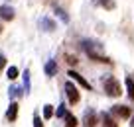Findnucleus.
I'll list each match as a JSON object with an SVG mask.
<instances>
[{
	"instance_id": "obj_17",
	"label": "nucleus",
	"mask_w": 134,
	"mask_h": 127,
	"mask_svg": "<svg viewBox=\"0 0 134 127\" xmlns=\"http://www.w3.org/2000/svg\"><path fill=\"white\" fill-rule=\"evenodd\" d=\"M6 76H8L10 80H16V78H18V69H16V66H10V69L6 70Z\"/></svg>"
},
{
	"instance_id": "obj_22",
	"label": "nucleus",
	"mask_w": 134,
	"mask_h": 127,
	"mask_svg": "<svg viewBox=\"0 0 134 127\" xmlns=\"http://www.w3.org/2000/svg\"><path fill=\"white\" fill-rule=\"evenodd\" d=\"M130 127H134V117H132V121H130Z\"/></svg>"
},
{
	"instance_id": "obj_6",
	"label": "nucleus",
	"mask_w": 134,
	"mask_h": 127,
	"mask_svg": "<svg viewBox=\"0 0 134 127\" xmlns=\"http://www.w3.org/2000/svg\"><path fill=\"white\" fill-rule=\"evenodd\" d=\"M67 76H71V78H73L75 82H79V84H81V86L85 88V90H91V84H89V82L85 80V78L81 76L79 72H75V70H69V72H67Z\"/></svg>"
},
{
	"instance_id": "obj_23",
	"label": "nucleus",
	"mask_w": 134,
	"mask_h": 127,
	"mask_svg": "<svg viewBox=\"0 0 134 127\" xmlns=\"http://www.w3.org/2000/svg\"><path fill=\"white\" fill-rule=\"evenodd\" d=\"M0 33H2V25H0Z\"/></svg>"
},
{
	"instance_id": "obj_12",
	"label": "nucleus",
	"mask_w": 134,
	"mask_h": 127,
	"mask_svg": "<svg viewBox=\"0 0 134 127\" xmlns=\"http://www.w3.org/2000/svg\"><path fill=\"white\" fill-rule=\"evenodd\" d=\"M93 4H99L107 10H113L114 8V0H93Z\"/></svg>"
},
{
	"instance_id": "obj_10",
	"label": "nucleus",
	"mask_w": 134,
	"mask_h": 127,
	"mask_svg": "<svg viewBox=\"0 0 134 127\" xmlns=\"http://www.w3.org/2000/svg\"><path fill=\"white\" fill-rule=\"evenodd\" d=\"M61 119H65V127H77V117L73 113H69V111H65V115Z\"/></svg>"
},
{
	"instance_id": "obj_11",
	"label": "nucleus",
	"mask_w": 134,
	"mask_h": 127,
	"mask_svg": "<svg viewBox=\"0 0 134 127\" xmlns=\"http://www.w3.org/2000/svg\"><path fill=\"white\" fill-rule=\"evenodd\" d=\"M126 92H128V98L134 102V80L130 76H126Z\"/></svg>"
},
{
	"instance_id": "obj_9",
	"label": "nucleus",
	"mask_w": 134,
	"mask_h": 127,
	"mask_svg": "<svg viewBox=\"0 0 134 127\" xmlns=\"http://www.w3.org/2000/svg\"><path fill=\"white\" fill-rule=\"evenodd\" d=\"M43 70H46L47 76H55V74H57V63H55L53 59H49V61L46 63V69Z\"/></svg>"
},
{
	"instance_id": "obj_1",
	"label": "nucleus",
	"mask_w": 134,
	"mask_h": 127,
	"mask_svg": "<svg viewBox=\"0 0 134 127\" xmlns=\"http://www.w3.org/2000/svg\"><path fill=\"white\" fill-rule=\"evenodd\" d=\"M103 86H105V92L109 96H113V98H116V96H120V84H118V80L114 76H107L103 78Z\"/></svg>"
},
{
	"instance_id": "obj_5",
	"label": "nucleus",
	"mask_w": 134,
	"mask_h": 127,
	"mask_svg": "<svg viewBox=\"0 0 134 127\" xmlns=\"http://www.w3.org/2000/svg\"><path fill=\"white\" fill-rule=\"evenodd\" d=\"M14 16H16V10L12 8V6H0V18L6 22L14 20Z\"/></svg>"
},
{
	"instance_id": "obj_14",
	"label": "nucleus",
	"mask_w": 134,
	"mask_h": 127,
	"mask_svg": "<svg viewBox=\"0 0 134 127\" xmlns=\"http://www.w3.org/2000/svg\"><path fill=\"white\" fill-rule=\"evenodd\" d=\"M22 78H24V90H26V94L30 92V70H24L22 72Z\"/></svg>"
},
{
	"instance_id": "obj_4",
	"label": "nucleus",
	"mask_w": 134,
	"mask_h": 127,
	"mask_svg": "<svg viewBox=\"0 0 134 127\" xmlns=\"http://www.w3.org/2000/svg\"><path fill=\"white\" fill-rule=\"evenodd\" d=\"M40 28L43 31H55V22L49 16H43V18H40Z\"/></svg>"
},
{
	"instance_id": "obj_7",
	"label": "nucleus",
	"mask_w": 134,
	"mask_h": 127,
	"mask_svg": "<svg viewBox=\"0 0 134 127\" xmlns=\"http://www.w3.org/2000/svg\"><path fill=\"white\" fill-rule=\"evenodd\" d=\"M16 117H18V104L12 102L8 106V111H6V119L8 121H16Z\"/></svg>"
},
{
	"instance_id": "obj_3",
	"label": "nucleus",
	"mask_w": 134,
	"mask_h": 127,
	"mask_svg": "<svg viewBox=\"0 0 134 127\" xmlns=\"http://www.w3.org/2000/svg\"><path fill=\"white\" fill-rule=\"evenodd\" d=\"M83 125H85V127H95V125H97V113H95V110H91V108H89V110L85 111V115H83Z\"/></svg>"
},
{
	"instance_id": "obj_20",
	"label": "nucleus",
	"mask_w": 134,
	"mask_h": 127,
	"mask_svg": "<svg viewBox=\"0 0 134 127\" xmlns=\"http://www.w3.org/2000/svg\"><path fill=\"white\" fill-rule=\"evenodd\" d=\"M34 127H43L42 117H40V115H34Z\"/></svg>"
},
{
	"instance_id": "obj_19",
	"label": "nucleus",
	"mask_w": 134,
	"mask_h": 127,
	"mask_svg": "<svg viewBox=\"0 0 134 127\" xmlns=\"http://www.w3.org/2000/svg\"><path fill=\"white\" fill-rule=\"evenodd\" d=\"M55 115H57V117H63V115H65V104H61V106L57 108V111H55Z\"/></svg>"
},
{
	"instance_id": "obj_2",
	"label": "nucleus",
	"mask_w": 134,
	"mask_h": 127,
	"mask_svg": "<svg viewBox=\"0 0 134 127\" xmlns=\"http://www.w3.org/2000/svg\"><path fill=\"white\" fill-rule=\"evenodd\" d=\"M65 94H67V98H69V102H71V104L79 102V92H77V88L73 86L71 82H65Z\"/></svg>"
},
{
	"instance_id": "obj_21",
	"label": "nucleus",
	"mask_w": 134,
	"mask_h": 127,
	"mask_svg": "<svg viewBox=\"0 0 134 127\" xmlns=\"http://www.w3.org/2000/svg\"><path fill=\"white\" fill-rule=\"evenodd\" d=\"M4 66H6V57H4V55H0V72H2Z\"/></svg>"
},
{
	"instance_id": "obj_15",
	"label": "nucleus",
	"mask_w": 134,
	"mask_h": 127,
	"mask_svg": "<svg viewBox=\"0 0 134 127\" xmlns=\"http://www.w3.org/2000/svg\"><path fill=\"white\" fill-rule=\"evenodd\" d=\"M53 113H55V111H53V106H51V104H46V106H43V117L49 119Z\"/></svg>"
},
{
	"instance_id": "obj_18",
	"label": "nucleus",
	"mask_w": 134,
	"mask_h": 127,
	"mask_svg": "<svg viewBox=\"0 0 134 127\" xmlns=\"http://www.w3.org/2000/svg\"><path fill=\"white\" fill-rule=\"evenodd\" d=\"M8 94H10V98H16V96H20L22 94V88L20 86H10V90H8Z\"/></svg>"
},
{
	"instance_id": "obj_13",
	"label": "nucleus",
	"mask_w": 134,
	"mask_h": 127,
	"mask_svg": "<svg viewBox=\"0 0 134 127\" xmlns=\"http://www.w3.org/2000/svg\"><path fill=\"white\" fill-rule=\"evenodd\" d=\"M53 10H55V14H57V18H59L61 22H65V24L69 22V16H67V12H65L63 8H59V6H53Z\"/></svg>"
},
{
	"instance_id": "obj_8",
	"label": "nucleus",
	"mask_w": 134,
	"mask_h": 127,
	"mask_svg": "<svg viewBox=\"0 0 134 127\" xmlns=\"http://www.w3.org/2000/svg\"><path fill=\"white\" fill-rule=\"evenodd\" d=\"M113 111L118 115V117H122V119H128L130 117V108H126V106H114Z\"/></svg>"
},
{
	"instance_id": "obj_16",
	"label": "nucleus",
	"mask_w": 134,
	"mask_h": 127,
	"mask_svg": "<svg viewBox=\"0 0 134 127\" xmlns=\"http://www.w3.org/2000/svg\"><path fill=\"white\" fill-rule=\"evenodd\" d=\"M103 123H105V127H116L114 119H110V115H109V113H103Z\"/></svg>"
}]
</instances>
